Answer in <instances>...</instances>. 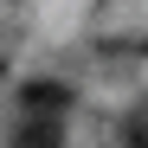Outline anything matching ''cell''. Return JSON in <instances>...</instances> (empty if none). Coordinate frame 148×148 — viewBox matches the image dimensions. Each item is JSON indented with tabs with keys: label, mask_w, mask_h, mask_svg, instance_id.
<instances>
[{
	"label": "cell",
	"mask_w": 148,
	"mask_h": 148,
	"mask_svg": "<svg viewBox=\"0 0 148 148\" xmlns=\"http://www.w3.org/2000/svg\"><path fill=\"white\" fill-rule=\"evenodd\" d=\"M13 148H64V122H52V116H19L13 122Z\"/></svg>",
	"instance_id": "cell-2"
},
{
	"label": "cell",
	"mask_w": 148,
	"mask_h": 148,
	"mask_svg": "<svg viewBox=\"0 0 148 148\" xmlns=\"http://www.w3.org/2000/svg\"><path fill=\"white\" fill-rule=\"evenodd\" d=\"M129 148H148V116H129Z\"/></svg>",
	"instance_id": "cell-3"
},
{
	"label": "cell",
	"mask_w": 148,
	"mask_h": 148,
	"mask_svg": "<svg viewBox=\"0 0 148 148\" xmlns=\"http://www.w3.org/2000/svg\"><path fill=\"white\" fill-rule=\"evenodd\" d=\"M64 110H71V84H58V77L19 84V116H52V122H64Z\"/></svg>",
	"instance_id": "cell-1"
},
{
	"label": "cell",
	"mask_w": 148,
	"mask_h": 148,
	"mask_svg": "<svg viewBox=\"0 0 148 148\" xmlns=\"http://www.w3.org/2000/svg\"><path fill=\"white\" fill-rule=\"evenodd\" d=\"M0 77H7V58H0Z\"/></svg>",
	"instance_id": "cell-4"
}]
</instances>
